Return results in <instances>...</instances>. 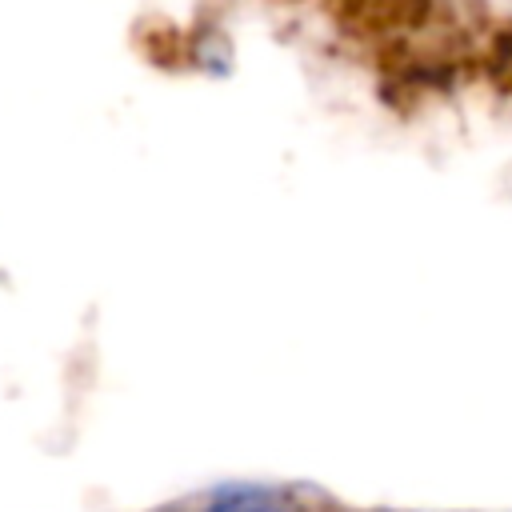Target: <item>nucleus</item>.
I'll return each mask as SVG.
<instances>
[{
	"instance_id": "nucleus-1",
	"label": "nucleus",
	"mask_w": 512,
	"mask_h": 512,
	"mask_svg": "<svg viewBox=\"0 0 512 512\" xmlns=\"http://www.w3.org/2000/svg\"><path fill=\"white\" fill-rule=\"evenodd\" d=\"M200 512H304L300 496L280 484H260V480H236L204 492Z\"/></svg>"
}]
</instances>
